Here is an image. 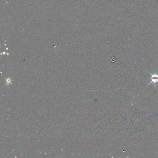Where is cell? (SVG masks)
Listing matches in <instances>:
<instances>
[{
    "mask_svg": "<svg viewBox=\"0 0 158 158\" xmlns=\"http://www.w3.org/2000/svg\"><path fill=\"white\" fill-rule=\"evenodd\" d=\"M148 73L151 75V82L149 83L148 85L147 86V87H148V86L149 85L151 84H156L158 83V74L155 73H152L149 72H148Z\"/></svg>",
    "mask_w": 158,
    "mask_h": 158,
    "instance_id": "cell-1",
    "label": "cell"
}]
</instances>
